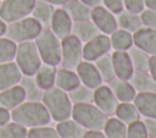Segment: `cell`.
<instances>
[{
    "instance_id": "1",
    "label": "cell",
    "mask_w": 156,
    "mask_h": 138,
    "mask_svg": "<svg viewBox=\"0 0 156 138\" xmlns=\"http://www.w3.org/2000/svg\"><path fill=\"white\" fill-rule=\"evenodd\" d=\"M11 120L24 126L27 129L51 125L52 120L41 101L24 100L17 107L11 110Z\"/></svg>"
},
{
    "instance_id": "2",
    "label": "cell",
    "mask_w": 156,
    "mask_h": 138,
    "mask_svg": "<svg viewBox=\"0 0 156 138\" xmlns=\"http://www.w3.org/2000/svg\"><path fill=\"white\" fill-rule=\"evenodd\" d=\"M41 103L46 107L52 122H58L71 117L73 104L71 103L67 92L54 85L44 90Z\"/></svg>"
},
{
    "instance_id": "3",
    "label": "cell",
    "mask_w": 156,
    "mask_h": 138,
    "mask_svg": "<svg viewBox=\"0 0 156 138\" xmlns=\"http://www.w3.org/2000/svg\"><path fill=\"white\" fill-rule=\"evenodd\" d=\"M35 46L43 64L58 67L61 61V39L56 37L50 28H43L34 39Z\"/></svg>"
},
{
    "instance_id": "4",
    "label": "cell",
    "mask_w": 156,
    "mask_h": 138,
    "mask_svg": "<svg viewBox=\"0 0 156 138\" xmlns=\"http://www.w3.org/2000/svg\"><path fill=\"white\" fill-rule=\"evenodd\" d=\"M71 117L74 118L80 126H83L85 131H102L108 118V116H106L94 103L73 105Z\"/></svg>"
},
{
    "instance_id": "5",
    "label": "cell",
    "mask_w": 156,
    "mask_h": 138,
    "mask_svg": "<svg viewBox=\"0 0 156 138\" xmlns=\"http://www.w3.org/2000/svg\"><path fill=\"white\" fill-rule=\"evenodd\" d=\"M41 24L32 16L10 22L6 24L5 37L15 42L16 44L28 40H34L38 34L41 32Z\"/></svg>"
},
{
    "instance_id": "6",
    "label": "cell",
    "mask_w": 156,
    "mask_h": 138,
    "mask_svg": "<svg viewBox=\"0 0 156 138\" xmlns=\"http://www.w3.org/2000/svg\"><path fill=\"white\" fill-rule=\"evenodd\" d=\"M13 61L24 76H34L37 70L43 64L34 40L18 43Z\"/></svg>"
},
{
    "instance_id": "7",
    "label": "cell",
    "mask_w": 156,
    "mask_h": 138,
    "mask_svg": "<svg viewBox=\"0 0 156 138\" xmlns=\"http://www.w3.org/2000/svg\"><path fill=\"white\" fill-rule=\"evenodd\" d=\"M82 61H83V43L73 34H69L63 39H61L60 67L76 70Z\"/></svg>"
},
{
    "instance_id": "8",
    "label": "cell",
    "mask_w": 156,
    "mask_h": 138,
    "mask_svg": "<svg viewBox=\"0 0 156 138\" xmlns=\"http://www.w3.org/2000/svg\"><path fill=\"white\" fill-rule=\"evenodd\" d=\"M35 0H1L0 17L6 22H13L30 16Z\"/></svg>"
},
{
    "instance_id": "9",
    "label": "cell",
    "mask_w": 156,
    "mask_h": 138,
    "mask_svg": "<svg viewBox=\"0 0 156 138\" xmlns=\"http://www.w3.org/2000/svg\"><path fill=\"white\" fill-rule=\"evenodd\" d=\"M110 38L107 34L99 33L93 39L83 43V60L94 62L99 57L111 53Z\"/></svg>"
},
{
    "instance_id": "10",
    "label": "cell",
    "mask_w": 156,
    "mask_h": 138,
    "mask_svg": "<svg viewBox=\"0 0 156 138\" xmlns=\"http://www.w3.org/2000/svg\"><path fill=\"white\" fill-rule=\"evenodd\" d=\"M93 103L108 117L115 115V111L118 105V100L116 99L108 84L106 83H102L101 85L94 89Z\"/></svg>"
},
{
    "instance_id": "11",
    "label": "cell",
    "mask_w": 156,
    "mask_h": 138,
    "mask_svg": "<svg viewBox=\"0 0 156 138\" xmlns=\"http://www.w3.org/2000/svg\"><path fill=\"white\" fill-rule=\"evenodd\" d=\"M90 20L96 26V28L99 29L100 33H104L107 35H110L113 31H116L118 28L116 15L112 13L110 10H107L102 5L91 9Z\"/></svg>"
},
{
    "instance_id": "12",
    "label": "cell",
    "mask_w": 156,
    "mask_h": 138,
    "mask_svg": "<svg viewBox=\"0 0 156 138\" xmlns=\"http://www.w3.org/2000/svg\"><path fill=\"white\" fill-rule=\"evenodd\" d=\"M72 24H73V21L71 20L66 10L61 6L55 7V11L50 22V27H49L52 31V33L60 39H63L65 37L72 34Z\"/></svg>"
},
{
    "instance_id": "13",
    "label": "cell",
    "mask_w": 156,
    "mask_h": 138,
    "mask_svg": "<svg viewBox=\"0 0 156 138\" xmlns=\"http://www.w3.org/2000/svg\"><path fill=\"white\" fill-rule=\"evenodd\" d=\"M76 72L79 77V81L82 84L91 88V89H95L98 88L99 85H101L104 82L101 79V76L95 66L94 62L91 61H87V60H83L76 68Z\"/></svg>"
},
{
    "instance_id": "14",
    "label": "cell",
    "mask_w": 156,
    "mask_h": 138,
    "mask_svg": "<svg viewBox=\"0 0 156 138\" xmlns=\"http://www.w3.org/2000/svg\"><path fill=\"white\" fill-rule=\"evenodd\" d=\"M134 45L144 50L150 56L156 55V29L141 27L133 33Z\"/></svg>"
},
{
    "instance_id": "15",
    "label": "cell",
    "mask_w": 156,
    "mask_h": 138,
    "mask_svg": "<svg viewBox=\"0 0 156 138\" xmlns=\"http://www.w3.org/2000/svg\"><path fill=\"white\" fill-rule=\"evenodd\" d=\"M111 57H112V64H113L116 77L122 78V79H129L132 74L134 73V68H133L128 51L112 50Z\"/></svg>"
},
{
    "instance_id": "16",
    "label": "cell",
    "mask_w": 156,
    "mask_h": 138,
    "mask_svg": "<svg viewBox=\"0 0 156 138\" xmlns=\"http://www.w3.org/2000/svg\"><path fill=\"white\" fill-rule=\"evenodd\" d=\"M106 84H108L110 89L112 90V93L116 96V99L118 100V103L133 101L136 95V92L133 88L129 79H122V78L115 77L111 82H108Z\"/></svg>"
},
{
    "instance_id": "17",
    "label": "cell",
    "mask_w": 156,
    "mask_h": 138,
    "mask_svg": "<svg viewBox=\"0 0 156 138\" xmlns=\"http://www.w3.org/2000/svg\"><path fill=\"white\" fill-rule=\"evenodd\" d=\"M133 101L143 118H156V92L136 93Z\"/></svg>"
},
{
    "instance_id": "18",
    "label": "cell",
    "mask_w": 156,
    "mask_h": 138,
    "mask_svg": "<svg viewBox=\"0 0 156 138\" xmlns=\"http://www.w3.org/2000/svg\"><path fill=\"white\" fill-rule=\"evenodd\" d=\"M22 72L15 61L0 64V90L10 88L20 83Z\"/></svg>"
},
{
    "instance_id": "19",
    "label": "cell",
    "mask_w": 156,
    "mask_h": 138,
    "mask_svg": "<svg viewBox=\"0 0 156 138\" xmlns=\"http://www.w3.org/2000/svg\"><path fill=\"white\" fill-rule=\"evenodd\" d=\"M24 100H26V95L20 84H16V85H12L4 90H0V106L7 109L10 111L13 110L15 107H17Z\"/></svg>"
},
{
    "instance_id": "20",
    "label": "cell",
    "mask_w": 156,
    "mask_h": 138,
    "mask_svg": "<svg viewBox=\"0 0 156 138\" xmlns=\"http://www.w3.org/2000/svg\"><path fill=\"white\" fill-rule=\"evenodd\" d=\"M55 128L60 138H83L87 132L85 128L72 117L55 122Z\"/></svg>"
},
{
    "instance_id": "21",
    "label": "cell",
    "mask_w": 156,
    "mask_h": 138,
    "mask_svg": "<svg viewBox=\"0 0 156 138\" xmlns=\"http://www.w3.org/2000/svg\"><path fill=\"white\" fill-rule=\"evenodd\" d=\"M78 84H80V81H79V77L76 70L57 67L56 77H55V87L68 93L69 90L76 88Z\"/></svg>"
},
{
    "instance_id": "22",
    "label": "cell",
    "mask_w": 156,
    "mask_h": 138,
    "mask_svg": "<svg viewBox=\"0 0 156 138\" xmlns=\"http://www.w3.org/2000/svg\"><path fill=\"white\" fill-rule=\"evenodd\" d=\"M54 11H55V6L51 5L50 2L45 0H35L30 16L34 17L41 24L43 28H49Z\"/></svg>"
},
{
    "instance_id": "23",
    "label": "cell",
    "mask_w": 156,
    "mask_h": 138,
    "mask_svg": "<svg viewBox=\"0 0 156 138\" xmlns=\"http://www.w3.org/2000/svg\"><path fill=\"white\" fill-rule=\"evenodd\" d=\"M129 82L132 83L136 93L156 92V81L147 71H134V73L129 78Z\"/></svg>"
},
{
    "instance_id": "24",
    "label": "cell",
    "mask_w": 156,
    "mask_h": 138,
    "mask_svg": "<svg viewBox=\"0 0 156 138\" xmlns=\"http://www.w3.org/2000/svg\"><path fill=\"white\" fill-rule=\"evenodd\" d=\"M115 117L121 120L126 125H130L138 120H141V115L134 104V101H124V103H118L117 109L115 111Z\"/></svg>"
},
{
    "instance_id": "25",
    "label": "cell",
    "mask_w": 156,
    "mask_h": 138,
    "mask_svg": "<svg viewBox=\"0 0 156 138\" xmlns=\"http://www.w3.org/2000/svg\"><path fill=\"white\" fill-rule=\"evenodd\" d=\"M110 44H111V49L112 50H117V51H128L133 45V33L117 28L116 31H113L110 35Z\"/></svg>"
},
{
    "instance_id": "26",
    "label": "cell",
    "mask_w": 156,
    "mask_h": 138,
    "mask_svg": "<svg viewBox=\"0 0 156 138\" xmlns=\"http://www.w3.org/2000/svg\"><path fill=\"white\" fill-rule=\"evenodd\" d=\"M99 29L93 23L91 20H84V21H77L72 24V34L77 37L82 43H85L94 37L99 34Z\"/></svg>"
},
{
    "instance_id": "27",
    "label": "cell",
    "mask_w": 156,
    "mask_h": 138,
    "mask_svg": "<svg viewBox=\"0 0 156 138\" xmlns=\"http://www.w3.org/2000/svg\"><path fill=\"white\" fill-rule=\"evenodd\" d=\"M66 10L68 16L73 22L77 21H84V20H90L91 15V7L87 6L83 4L80 0H69L67 1L63 6H61Z\"/></svg>"
},
{
    "instance_id": "28",
    "label": "cell",
    "mask_w": 156,
    "mask_h": 138,
    "mask_svg": "<svg viewBox=\"0 0 156 138\" xmlns=\"http://www.w3.org/2000/svg\"><path fill=\"white\" fill-rule=\"evenodd\" d=\"M117 27L130 33H135L139 28H141V21L139 13H134L127 10H122L119 13L116 15Z\"/></svg>"
},
{
    "instance_id": "29",
    "label": "cell",
    "mask_w": 156,
    "mask_h": 138,
    "mask_svg": "<svg viewBox=\"0 0 156 138\" xmlns=\"http://www.w3.org/2000/svg\"><path fill=\"white\" fill-rule=\"evenodd\" d=\"M56 66L48 65V64H41L40 67L34 73V78L40 85L43 90H46L51 87L55 85V77H56Z\"/></svg>"
},
{
    "instance_id": "30",
    "label": "cell",
    "mask_w": 156,
    "mask_h": 138,
    "mask_svg": "<svg viewBox=\"0 0 156 138\" xmlns=\"http://www.w3.org/2000/svg\"><path fill=\"white\" fill-rule=\"evenodd\" d=\"M26 95V100H32V101H41L43 93L44 90L40 88L38 82L35 81L34 76H24L22 74L21 81L18 83Z\"/></svg>"
},
{
    "instance_id": "31",
    "label": "cell",
    "mask_w": 156,
    "mask_h": 138,
    "mask_svg": "<svg viewBox=\"0 0 156 138\" xmlns=\"http://www.w3.org/2000/svg\"><path fill=\"white\" fill-rule=\"evenodd\" d=\"M102 132L106 136V138H126L127 125L123 123L117 117L111 116L107 118L102 128Z\"/></svg>"
},
{
    "instance_id": "32",
    "label": "cell",
    "mask_w": 156,
    "mask_h": 138,
    "mask_svg": "<svg viewBox=\"0 0 156 138\" xmlns=\"http://www.w3.org/2000/svg\"><path fill=\"white\" fill-rule=\"evenodd\" d=\"M100 76H101V79L104 83H108L111 82L116 74H115V70H113V64H112V57H111V53L99 57L98 60L94 61Z\"/></svg>"
},
{
    "instance_id": "33",
    "label": "cell",
    "mask_w": 156,
    "mask_h": 138,
    "mask_svg": "<svg viewBox=\"0 0 156 138\" xmlns=\"http://www.w3.org/2000/svg\"><path fill=\"white\" fill-rule=\"evenodd\" d=\"M68 98L73 105L77 104H85V103H93V96H94V89L84 85V84H78L76 88L69 90Z\"/></svg>"
},
{
    "instance_id": "34",
    "label": "cell",
    "mask_w": 156,
    "mask_h": 138,
    "mask_svg": "<svg viewBox=\"0 0 156 138\" xmlns=\"http://www.w3.org/2000/svg\"><path fill=\"white\" fill-rule=\"evenodd\" d=\"M132 65L134 71H147L149 70V61H150V55L146 54L144 50L140 48L133 45L128 50Z\"/></svg>"
},
{
    "instance_id": "35",
    "label": "cell",
    "mask_w": 156,
    "mask_h": 138,
    "mask_svg": "<svg viewBox=\"0 0 156 138\" xmlns=\"http://www.w3.org/2000/svg\"><path fill=\"white\" fill-rule=\"evenodd\" d=\"M27 132L24 126L11 120L0 127V138H27Z\"/></svg>"
},
{
    "instance_id": "36",
    "label": "cell",
    "mask_w": 156,
    "mask_h": 138,
    "mask_svg": "<svg viewBox=\"0 0 156 138\" xmlns=\"http://www.w3.org/2000/svg\"><path fill=\"white\" fill-rule=\"evenodd\" d=\"M17 44L5 35L0 37V64L13 61Z\"/></svg>"
},
{
    "instance_id": "37",
    "label": "cell",
    "mask_w": 156,
    "mask_h": 138,
    "mask_svg": "<svg viewBox=\"0 0 156 138\" xmlns=\"http://www.w3.org/2000/svg\"><path fill=\"white\" fill-rule=\"evenodd\" d=\"M27 138H60L55 126L45 125L29 128L27 132Z\"/></svg>"
},
{
    "instance_id": "38",
    "label": "cell",
    "mask_w": 156,
    "mask_h": 138,
    "mask_svg": "<svg viewBox=\"0 0 156 138\" xmlns=\"http://www.w3.org/2000/svg\"><path fill=\"white\" fill-rule=\"evenodd\" d=\"M126 138H149L144 120H138L130 125H127Z\"/></svg>"
},
{
    "instance_id": "39",
    "label": "cell",
    "mask_w": 156,
    "mask_h": 138,
    "mask_svg": "<svg viewBox=\"0 0 156 138\" xmlns=\"http://www.w3.org/2000/svg\"><path fill=\"white\" fill-rule=\"evenodd\" d=\"M139 16H140V21H141L143 27L156 29V11L150 10V9H144L139 13Z\"/></svg>"
},
{
    "instance_id": "40",
    "label": "cell",
    "mask_w": 156,
    "mask_h": 138,
    "mask_svg": "<svg viewBox=\"0 0 156 138\" xmlns=\"http://www.w3.org/2000/svg\"><path fill=\"white\" fill-rule=\"evenodd\" d=\"M123 6L124 10L134 13H140L145 9L144 0H123Z\"/></svg>"
},
{
    "instance_id": "41",
    "label": "cell",
    "mask_w": 156,
    "mask_h": 138,
    "mask_svg": "<svg viewBox=\"0 0 156 138\" xmlns=\"http://www.w3.org/2000/svg\"><path fill=\"white\" fill-rule=\"evenodd\" d=\"M102 6H105L107 10H110L115 15H117L122 10H124L123 0H102Z\"/></svg>"
},
{
    "instance_id": "42",
    "label": "cell",
    "mask_w": 156,
    "mask_h": 138,
    "mask_svg": "<svg viewBox=\"0 0 156 138\" xmlns=\"http://www.w3.org/2000/svg\"><path fill=\"white\" fill-rule=\"evenodd\" d=\"M145 127H146V132H147V137L149 138H156V118H143Z\"/></svg>"
},
{
    "instance_id": "43",
    "label": "cell",
    "mask_w": 156,
    "mask_h": 138,
    "mask_svg": "<svg viewBox=\"0 0 156 138\" xmlns=\"http://www.w3.org/2000/svg\"><path fill=\"white\" fill-rule=\"evenodd\" d=\"M9 121H11V111L0 106V127L5 123H7Z\"/></svg>"
},
{
    "instance_id": "44",
    "label": "cell",
    "mask_w": 156,
    "mask_h": 138,
    "mask_svg": "<svg viewBox=\"0 0 156 138\" xmlns=\"http://www.w3.org/2000/svg\"><path fill=\"white\" fill-rule=\"evenodd\" d=\"M147 72L151 74V77L156 81V55L150 56V61H149V70Z\"/></svg>"
},
{
    "instance_id": "45",
    "label": "cell",
    "mask_w": 156,
    "mask_h": 138,
    "mask_svg": "<svg viewBox=\"0 0 156 138\" xmlns=\"http://www.w3.org/2000/svg\"><path fill=\"white\" fill-rule=\"evenodd\" d=\"M83 138H106V136L101 129H96V131H87Z\"/></svg>"
},
{
    "instance_id": "46",
    "label": "cell",
    "mask_w": 156,
    "mask_h": 138,
    "mask_svg": "<svg viewBox=\"0 0 156 138\" xmlns=\"http://www.w3.org/2000/svg\"><path fill=\"white\" fill-rule=\"evenodd\" d=\"M83 4H85L87 6H89V7H91V9H94V7H96V6H100V5H102V0H80Z\"/></svg>"
},
{
    "instance_id": "47",
    "label": "cell",
    "mask_w": 156,
    "mask_h": 138,
    "mask_svg": "<svg viewBox=\"0 0 156 138\" xmlns=\"http://www.w3.org/2000/svg\"><path fill=\"white\" fill-rule=\"evenodd\" d=\"M144 4H145V9L156 11V0H144Z\"/></svg>"
},
{
    "instance_id": "48",
    "label": "cell",
    "mask_w": 156,
    "mask_h": 138,
    "mask_svg": "<svg viewBox=\"0 0 156 138\" xmlns=\"http://www.w3.org/2000/svg\"><path fill=\"white\" fill-rule=\"evenodd\" d=\"M45 1H48V2H50L51 5H54V6H63L67 1H69V0H45Z\"/></svg>"
},
{
    "instance_id": "49",
    "label": "cell",
    "mask_w": 156,
    "mask_h": 138,
    "mask_svg": "<svg viewBox=\"0 0 156 138\" xmlns=\"http://www.w3.org/2000/svg\"><path fill=\"white\" fill-rule=\"evenodd\" d=\"M6 22L0 17V37L1 35H5V31H6Z\"/></svg>"
},
{
    "instance_id": "50",
    "label": "cell",
    "mask_w": 156,
    "mask_h": 138,
    "mask_svg": "<svg viewBox=\"0 0 156 138\" xmlns=\"http://www.w3.org/2000/svg\"><path fill=\"white\" fill-rule=\"evenodd\" d=\"M0 4H1V0H0Z\"/></svg>"
}]
</instances>
